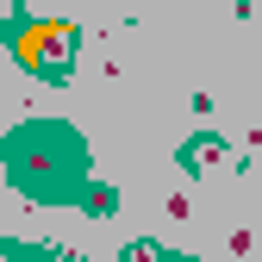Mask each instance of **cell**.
<instances>
[{
    "label": "cell",
    "instance_id": "6da1fadb",
    "mask_svg": "<svg viewBox=\"0 0 262 262\" xmlns=\"http://www.w3.org/2000/svg\"><path fill=\"white\" fill-rule=\"evenodd\" d=\"M7 169L13 187L31 200H81L88 193V150L75 144L69 125H25L7 138Z\"/></svg>",
    "mask_w": 262,
    "mask_h": 262
},
{
    "label": "cell",
    "instance_id": "7a4b0ae2",
    "mask_svg": "<svg viewBox=\"0 0 262 262\" xmlns=\"http://www.w3.org/2000/svg\"><path fill=\"white\" fill-rule=\"evenodd\" d=\"M13 50L31 75L44 81H69V62H75V25L62 19H38V25H19L13 31Z\"/></svg>",
    "mask_w": 262,
    "mask_h": 262
},
{
    "label": "cell",
    "instance_id": "3957f363",
    "mask_svg": "<svg viewBox=\"0 0 262 262\" xmlns=\"http://www.w3.org/2000/svg\"><path fill=\"white\" fill-rule=\"evenodd\" d=\"M25 25V0H0V38H13Z\"/></svg>",
    "mask_w": 262,
    "mask_h": 262
},
{
    "label": "cell",
    "instance_id": "277c9868",
    "mask_svg": "<svg viewBox=\"0 0 262 262\" xmlns=\"http://www.w3.org/2000/svg\"><path fill=\"white\" fill-rule=\"evenodd\" d=\"M219 150H225V144H219V138H200V144H193V150H187V162H193V169H200V162H212V156H219Z\"/></svg>",
    "mask_w": 262,
    "mask_h": 262
},
{
    "label": "cell",
    "instance_id": "5b68a950",
    "mask_svg": "<svg viewBox=\"0 0 262 262\" xmlns=\"http://www.w3.org/2000/svg\"><path fill=\"white\" fill-rule=\"evenodd\" d=\"M0 262H38L31 250H19V244H0Z\"/></svg>",
    "mask_w": 262,
    "mask_h": 262
}]
</instances>
